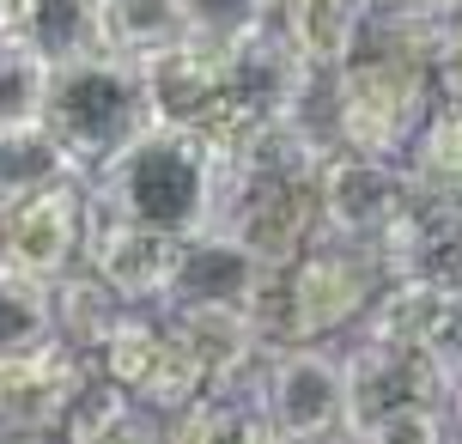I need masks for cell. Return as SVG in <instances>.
<instances>
[{
  "mask_svg": "<svg viewBox=\"0 0 462 444\" xmlns=\"http://www.w3.org/2000/svg\"><path fill=\"white\" fill-rule=\"evenodd\" d=\"M219 183H226V159L195 128L146 122L134 141H122L92 171V201H97V213L140 219V226L189 237L201 226H213Z\"/></svg>",
  "mask_w": 462,
  "mask_h": 444,
  "instance_id": "cell-1",
  "label": "cell"
},
{
  "mask_svg": "<svg viewBox=\"0 0 462 444\" xmlns=\"http://www.w3.org/2000/svg\"><path fill=\"white\" fill-rule=\"evenodd\" d=\"M49 134L73 153V164L92 177L122 141H134L146 128V86H140V61L92 49L73 55L61 68H49V97H43Z\"/></svg>",
  "mask_w": 462,
  "mask_h": 444,
  "instance_id": "cell-2",
  "label": "cell"
},
{
  "mask_svg": "<svg viewBox=\"0 0 462 444\" xmlns=\"http://www.w3.org/2000/svg\"><path fill=\"white\" fill-rule=\"evenodd\" d=\"M92 219H97L92 177L73 171V177L37 189L31 201L0 213V262H13L24 274H37V281H61L68 268L86 262Z\"/></svg>",
  "mask_w": 462,
  "mask_h": 444,
  "instance_id": "cell-3",
  "label": "cell"
},
{
  "mask_svg": "<svg viewBox=\"0 0 462 444\" xmlns=\"http://www.w3.org/2000/svg\"><path fill=\"white\" fill-rule=\"evenodd\" d=\"M262 408L274 439H335L346 432V359L328 341H292L268 353Z\"/></svg>",
  "mask_w": 462,
  "mask_h": 444,
  "instance_id": "cell-4",
  "label": "cell"
},
{
  "mask_svg": "<svg viewBox=\"0 0 462 444\" xmlns=\"http://www.w3.org/2000/svg\"><path fill=\"white\" fill-rule=\"evenodd\" d=\"M414 195V177L402 159H377V153H353L335 146L317 164V208H323V232L346 244H377L390 232L402 201Z\"/></svg>",
  "mask_w": 462,
  "mask_h": 444,
  "instance_id": "cell-5",
  "label": "cell"
},
{
  "mask_svg": "<svg viewBox=\"0 0 462 444\" xmlns=\"http://www.w3.org/2000/svg\"><path fill=\"white\" fill-rule=\"evenodd\" d=\"M346 359V439H359L371 421H383L408 402H457L444 384L439 359L426 347H402V341H371L359 335Z\"/></svg>",
  "mask_w": 462,
  "mask_h": 444,
  "instance_id": "cell-6",
  "label": "cell"
},
{
  "mask_svg": "<svg viewBox=\"0 0 462 444\" xmlns=\"http://www.w3.org/2000/svg\"><path fill=\"white\" fill-rule=\"evenodd\" d=\"M226 49L201 31H189L177 43L140 55V86H146V122L164 128H208L219 97H226Z\"/></svg>",
  "mask_w": 462,
  "mask_h": 444,
  "instance_id": "cell-7",
  "label": "cell"
},
{
  "mask_svg": "<svg viewBox=\"0 0 462 444\" xmlns=\"http://www.w3.org/2000/svg\"><path fill=\"white\" fill-rule=\"evenodd\" d=\"M377 250L395 281H420L439 299H462V201L414 189L390 219V232L377 237Z\"/></svg>",
  "mask_w": 462,
  "mask_h": 444,
  "instance_id": "cell-8",
  "label": "cell"
},
{
  "mask_svg": "<svg viewBox=\"0 0 462 444\" xmlns=\"http://www.w3.org/2000/svg\"><path fill=\"white\" fill-rule=\"evenodd\" d=\"M177 250L183 237L159 232V226H140V219H116V213H97L92 237H86V268L110 286L116 299L128 304H164V286L177 274Z\"/></svg>",
  "mask_w": 462,
  "mask_h": 444,
  "instance_id": "cell-9",
  "label": "cell"
},
{
  "mask_svg": "<svg viewBox=\"0 0 462 444\" xmlns=\"http://www.w3.org/2000/svg\"><path fill=\"white\" fill-rule=\"evenodd\" d=\"M86 377H92L86 353L61 341L37 353H6L0 359V432H61Z\"/></svg>",
  "mask_w": 462,
  "mask_h": 444,
  "instance_id": "cell-10",
  "label": "cell"
},
{
  "mask_svg": "<svg viewBox=\"0 0 462 444\" xmlns=\"http://www.w3.org/2000/svg\"><path fill=\"white\" fill-rule=\"evenodd\" d=\"M268 274L274 268L255 256L244 237H231L226 226H201V232L183 237L177 274L164 286L159 310H183V304H237V310H250V299L262 292Z\"/></svg>",
  "mask_w": 462,
  "mask_h": 444,
  "instance_id": "cell-11",
  "label": "cell"
},
{
  "mask_svg": "<svg viewBox=\"0 0 462 444\" xmlns=\"http://www.w3.org/2000/svg\"><path fill=\"white\" fill-rule=\"evenodd\" d=\"M0 31H13L19 43H31L49 68L104 49L97 43V0H6Z\"/></svg>",
  "mask_w": 462,
  "mask_h": 444,
  "instance_id": "cell-12",
  "label": "cell"
},
{
  "mask_svg": "<svg viewBox=\"0 0 462 444\" xmlns=\"http://www.w3.org/2000/svg\"><path fill=\"white\" fill-rule=\"evenodd\" d=\"M280 31L299 43V55L317 73H335L359 49V31L371 19V0H280Z\"/></svg>",
  "mask_w": 462,
  "mask_h": 444,
  "instance_id": "cell-13",
  "label": "cell"
},
{
  "mask_svg": "<svg viewBox=\"0 0 462 444\" xmlns=\"http://www.w3.org/2000/svg\"><path fill=\"white\" fill-rule=\"evenodd\" d=\"M73 171H79V164H73V153L49 134L43 116L0 128V213L19 208V201H31L37 189L73 177Z\"/></svg>",
  "mask_w": 462,
  "mask_h": 444,
  "instance_id": "cell-14",
  "label": "cell"
},
{
  "mask_svg": "<svg viewBox=\"0 0 462 444\" xmlns=\"http://www.w3.org/2000/svg\"><path fill=\"white\" fill-rule=\"evenodd\" d=\"M61 432L79 439V444H92V439H164V421L140 396H128L122 384H104V377L92 372L86 390L73 396Z\"/></svg>",
  "mask_w": 462,
  "mask_h": 444,
  "instance_id": "cell-15",
  "label": "cell"
},
{
  "mask_svg": "<svg viewBox=\"0 0 462 444\" xmlns=\"http://www.w3.org/2000/svg\"><path fill=\"white\" fill-rule=\"evenodd\" d=\"M189 37V0H97V43L116 55H152Z\"/></svg>",
  "mask_w": 462,
  "mask_h": 444,
  "instance_id": "cell-16",
  "label": "cell"
},
{
  "mask_svg": "<svg viewBox=\"0 0 462 444\" xmlns=\"http://www.w3.org/2000/svg\"><path fill=\"white\" fill-rule=\"evenodd\" d=\"M159 347H164V310L152 317V304H128L110 323V335L86 353V365H92L104 384H122V390L134 396L140 384H146V372H152Z\"/></svg>",
  "mask_w": 462,
  "mask_h": 444,
  "instance_id": "cell-17",
  "label": "cell"
},
{
  "mask_svg": "<svg viewBox=\"0 0 462 444\" xmlns=\"http://www.w3.org/2000/svg\"><path fill=\"white\" fill-rule=\"evenodd\" d=\"M122 310H128V299H116L110 286L79 262V268H68V274L55 281V341L73 347V353H92L97 341L110 335V323Z\"/></svg>",
  "mask_w": 462,
  "mask_h": 444,
  "instance_id": "cell-18",
  "label": "cell"
},
{
  "mask_svg": "<svg viewBox=\"0 0 462 444\" xmlns=\"http://www.w3.org/2000/svg\"><path fill=\"white\" fill-rule=\"evenodd\" d=\"M55 341V281H37L13 262H0V359L37 353Z\"/></svg>",
  "mask_w": 462,
  "mask_h": 444,
  "instance_id": "cell-19",
  "label": "cell"
},
{
  "mask_svg": "<svg viewBox=\"0 0 462 444\" xmlns=\"http://www.w3.org/2000/svg\"><path fill=\"white\" fill-rule=\"evenodd\" d=\"M49 97V61L13 31H0V128L13 122H37Z\"/></svg>",
  "mask_w": 462,
  "mask_h": 444,
  "instance_id": "cell-20",
  "label": "cell"
},
{
  "mask_svg": "<svg viewBox=\"0 0 462 444\" xmlns=\"http://www.w3.org/2000/svg\"><path fill=\"white\" fill-rule=\"evenodd\" d=\"M208 390V372H201V359L164 328V347H159V359H152V372H146V384H140L134 396L159 414V421H171V414H183L189 402Z\"/></svg>",
  "mask_w": 462,
  "mask_h": 444,
  "instance_id": "cell-21",
  "label": "cell"
},
{
  "mask_svg": "<svg viewBox=\"0 0 462 444\" xmlns=\"http://www.w3.org/2000/svg\"><path fill=\"white\" fill-rule=\"evenodd\" d=\"M280 0H189V31H201L213 43H244L250 31L274 24Z\"/></svg>",
  "mask_w": 462,
  "mask_h": 444,
  "instance_id": "cell-22",
  "label": "cell"
},
{
  "mask_svg": "<svg viewBox=\"0 0 462 444\" xmlns=\"http://www.w3.org/2000/svg\"><path fill=\"white\" fill-rule=\"evenodd\" d=\"M457 426V402H408L383 421H371L359 439L365 444H439Z\"/></svg>",
  "mask_w": 462,
  "mask_h": 444,
  "instance_id": "cell-23",
  "label": "cell"
},
{
  "mask_svg": "<svg viewBox=\"0 0 462 444\" xmlns=\"http://www.w3.org/2000/svg\"><path fill=\"white\" fill-rule=\"evenodd\" d=\"M426 353L439 359L444 384H450L457 402H462V299H444L439 323H432V335H426Z\"/></svg>",
  "mask_w": 462,
  "mask_h": 444,
  "instance_id": "cell-24",
  "label": "cell"
},
{
  "mask_svg": "<svg viewBox=\"0 0 462 444\" xmlns=\"http://www.w3.org/2000/svg\"><path fill=\"white\" fill-rule=\"evenodd\" d=\"M432 86L444 104H462V13L432 31Z\"/></svg>",
  "mask_w": 462,
  "mask_h": 444,
  "instance_id": "cell-25",
  "label": "cell"
},
{
  "mask_svg": "<svg viewBox=\"0 0 462 444\" xmlns=\"http://www.w3.org/2000/svg\"><path fill=\"white\" fill-rule=\"evenodd\" d=\"M395 6H408V13L426 19V24H444V19H457V13H462V0H395Z\"/></svg>",
  "mask_w": 462,
  "mask_h": 444,
  "instance_id": "cell-26",
  "label": "cell"
},
{
  "mask_svg": "<svg viewBox=\"0 0 462 444\" xmlns=\"http://www.w3.org/2000/svg\"><path fill=\"white\" fill-rule=\"evenodd\" d=\"M457 426H462V402H457Z\"/></svg>",
  "mask_w": 462,
  "mask_h": 444,
  "instance_id": "cell-27",
  "label": "cell"
},
{
  "mask_svg": "<svg viewBox=\"0 0 462 444\" xmlns=\"http://www.w3.org/2000/svg\"><path fill=\"white\" fill-rule=\"evenodd\" d=\"M0 13H6V0H0Z\"/></svg>",
  "mask_w": 462,
  "mask_h": 444,
  "instance_id": "cell-28",
  "label": "cell"
}]
</instances>
